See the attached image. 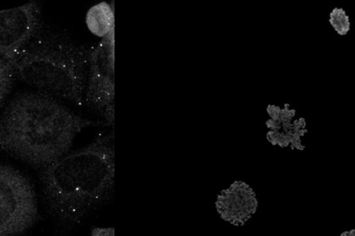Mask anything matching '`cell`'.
Instances as JSON below:
<instances>
[{
    "mask_svg": "<svg viewBox=\"0 0 355 236\" xmlns=\"http://www.w3.org/2000/svg\"><path fill=\"white\" fill-rule=\"evenodd\" d=\"M107 126L79 116L41 91H26L11 100L0 117V147L36 169H44L70 151L74 138L90 126Z\"/></svg>",
    "mask_w": 355,
    "mask_h": 236,
    "instance_id": "1",
    "label": "cell"
},
{
    "mask_svg": "<svg viewBox=\"0 0 355 236\" xmlns=\"http://www.w3.org/2000/svg\"><path fill=\"white\" fill-rule=\"evenodd\" d=\"M114 134H100L87 147L67 153L40 172L44 203L71 229L110 199L114 185Z\"/></svg>",
    "mask_w": 355,
    "mask_h": 236,
    "instance_id": "2",
    "label": "cell"
},
{
    "mask_svg": "<svg viewBox=\"0 0 355 236\" xmlns=\"http://www.w3.org/2000/svg\"><path fill=\"white\" fill-rule=\"evenodd\" d=\"M91 48L49 33L38 35L10 63L15 76L56 99L82 107Z\"/></svg>",
    "mask_w": 355,
    "mask_h": 236,
    "instance_id": "3",
    "label": "cell"
},
{
    "mask_svg": "<svg viewBox=\"0 0 355 236\" xmlns=\"http://www.w3.org/2000/svg\"><path fill=\"white\" fill-rule=\"evenodd\" d=\"M39 220L33 185L13 167L0 164V236L26 233Z\"/></svg>",
    "mask_w": 355,
    "mask_h": 236,
    "instance_id": "4",
    "label": "cell"
},
{
    "mask_svg": "<svg viewBox=\"0 0 355 236\" xmlns=\"http://www.w3.org/2000/svg\"><path fill=\"white\" fill-rule=\"evenodd\" d=\"M85 102L105 119L114 123V30L91 48Z\"/></svg>",
    "mask_w": 355,
    "mask_h": 236,
    "instance_id": "5",
    "label": "cell"
},
{
    "mask_svg": "<svg viewBox=\"0 0 355 236\" xmlns=\"http://www.w3.org/2000/svg\"><path fill=\"white\" fill-rule=\"evenodd\" d=\"M42 28V8L36 1L0 10V59L12 63Z\"/></svg>",
    "mask_w": 355,
    "mask_h": 236,
    "instance_id": "6",
    "label": "cell"
},
{
    "mask_svg": "<svg viewBox=\"0 0 355 236\" xmlns=\"http://www.w3.org/2000/svg\"><path fill=\"white\" fill-rule=\"evenodd\" d=\"M87 24L92 33L101 38L114 30V2H103L91 8L87 15Z\"/></svg>",
    "mask_w": 355,
    "mask_h": 236,
    "instance_id": "7",
    "label": "cell"
},
{
    "mask_svg": "<svg viewBox=\"0 0 355 236\" xmlns=\"http://www.w3.org/2000/svg\"><path fill=\"white\" fill-rule=\"evenodd\" d=\"M15 73L10 63L0 59V109L12 89Z\"/></svg>",
    "mask_w": 355,
    "mask_h": 236,
    "instance_id": "8",
    "label": "cell"
},
{
    "mask_svg": "<svg viewBox=\"0 0 355 236\" xmlns=\"http://www.w3.org/2000/svg\"><path fill=\"white\" fill-rule=\"evenodd\" d=\"M329 21L340 36H346L351 30V21L345 9L336 8L329 14Z\"/></svg>",
    "mask_w": 355,
    "mask_h": 236,
    "instance_id": "9",
    "label": "cell"
},
{
    "mask_svg": "<svg viewBox=\"0 0 355 236\" xmlns=\"http://www.w3.org/2000/svg\"><path fill=\"white\" fill-rule=\"evenodd\" d=\"M355 234L354 230H352L351 232H349V235L354 236Z\"/></svg>",
    "mask_w": 355,
    "mask_h": 236,
    "instance_id": "10",
    "label": "cell"
},
{
    "mask_svg": "<svg viewBox=\"0 0 355 236\" xmlns=\"http://www.w3.org/2000/svg\"><path fill=\"white\" fill-rule=\"evenodd\" d=\"M342 236L349 235V232L341 234Z\"/></svg>",
    "mask_w": 355,
    "mask_h": 236,
    "instance_id": "11",
    "label": "cell"
}]
</instances>
